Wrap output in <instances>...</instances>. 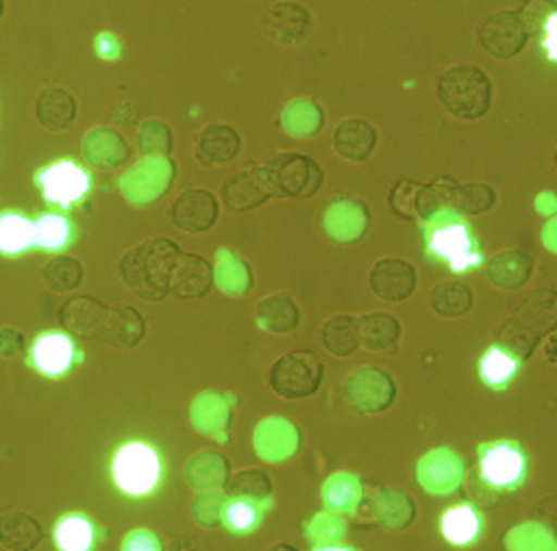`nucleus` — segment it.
Wrapping results in <instances>:
<instances>
[{"label":"nucleus","mask_w":557,"mask_h":551,"mask_svg":"<svg viewBox=\"0 0 557 551\" xmlns=\"http://www.w3.org/2000/svg\"><path fill=\"white\" fill-rule=\"evenodd\" d=\"M423 250L432 262L448 267L455 276L474 272L485 262L474 230L455 210H443L425 220Z\"/></svg>","instance_id":"obj_1"},{"label":"nucleus","mask_w":557,"mask_h":551,"mask_svg":"<svg viewBox=\"0 0 557 551\" xmlns=\"http://www.w3.org/2000/svg\"><path fill=\"white\" fill-rule=\"evenodd\" d=\"M182 250L168 237H151L126 250L120 262L123 282L146 302H161L172 292V277Z\"/></svg>","instance_id":"obj_2"},{"label":"nucleus","mask_w":557,"mask_h":551,"mask_svg":"<svg viewBox=\"0 0 557 551\" xmlns=\"http://www.w3.org/2000/svg\"><path fill=\"white\" fill-rule=\"evenodd\" d=\"M438 100L449 115L461 122L484 119L494 102V84L475 64H458L440 76Z\"/></svg>","instance_id":"obj_3"},{"label":"nucleus","mask_w":557,"mask_h":551,"mask_svg":"<svg viewBox=\"0 0 557 551\" xmlns=\"http://www.w3.org/2000/svg\"><path fill=\"white\" fill-rule=\"evenodd\" d=\"M35 187L51 210L70 211L83 207L92 195V172L74 158H60L37 169Z\"/></svg>","instance_id":"obj_4"},{"label":"nucleus","mask_w":557,"mask_h":551,"mask_svg":"<svg viewBox=\"0 0 557 551\" xmlns=\"http://www.w3.org/2000/svg\"><path fill=\"white\" fill-rule=\"evenodd\" d=\"M530 456L520 442L492 440L478 446V476L487 491L515 492L527 482Z\"/></svg>","instance_id":"obj_5"},{"label":"nucleus","mask_w":557,"mask_h":551,"mask_svg":"<svg viewBox=\"0 0 557 551\" xmlns=\"http://www.w3.org/2000/svg\"><path fill=\"white\" fill-rule=\"evenodd\" d=\"M162 458L146 442H128L116 450L112 473L120 491L132 498L151 494L162 479Z\"/></svg>","instance_id":"obj_6"},{"label":"nucleus","mask_w":557,"mask_h":551,"mask_svg":"<svg viewBox=\"0 0 557 551\" xmlns=\"http://www.w3.org/2000/svg\"><path fill=\"white\" fill-rule=\"evenodd\" d=\"M275 197L308 198L324 184V171L311 156L276 152L262 162Z\"/></svg>","instance_id":"obj_7"},{"label":"nucleus","mask_w":557,"mask_h":551,"mask_svg":"<svg viewBox=\"0 0 557 551\" xmlns=\"http://www.w3.org/2000/svg\"><path fill=\"white\" fill-rule=\"evenodd\" d=\"M530 30L518 11H498L488 15L478 30L482 50L495 60L518 57L530 41Z\"/></svg>","instance_id":"obj_8"},{"label":"nucleus","mask_w":557,"mask_h":551,"mask_svg":"<svg viewBox=\"0 0 557 551\" xmlns=\"http://www.w3.org/2000/svg\"><path fill=\"white\" fill-rule=\"evenodd\" d=\"M81 351L73 334L66 331H45L35 338L28 351V367L50 380L66 377L76 367Z\"/></svg>","instance_id":"obj_9"},{"label":"nucleus","mask_w":557,"mask_h":551,"mask_svg":"<svg viewBox=\"0 0 557 551\" xmlns=\"http://www.w3.org/2000/svg\"><path fill=\"white\" fill-rule=\"evenodd\" d=\"M275 197L272 182L263 164L247 162L234 172L223 187V198L227 207L236 211L252 210Z\"/></svg>","instance_id":"obj_10"},{"label":"nucleus","mask_w":557,"mask_h":551,"mask_svg":"<svg viewBox=\"0 0 557 551\" xmlns=\"http://www.w3.org/2000/svg\"><path fill=\"white\" fill-rule=\"evenodd\" d=\"M220 218V204L207 188H188L178 195L172 207V221L188 234L210 231Z\"/></svg>","instance_id":"obj_11"},{"label":"nucleus","mask_w":557,"mask_h":551,"mask_svg":"<svg viewBox=\"0 0 557 551\" xmlns=\"http://www.w3.org/2000/svg\"><path fill=\"white\" fill-rule=\"evenodd\" d=\"M263 32L283 47L302 44L311 34L312 17L298 2H276L262 19Z\"/></svg>","instance_id":"obj_12"},{"label":"nucleus","mask_w":557,"mask_h":551,"mask_svg":"<svg viewBox=\"0 0 557 551\" xmlns=\"http://www.w3.org/2000/svg\"><path fill=\"white\" fill-rule=\"evenodd\" d=\"M371 289L384 302L397 303L409 298L417 286V272L404 259H381L371 270Z\"/></svg>","instance_id":"obj_13"},{"label":"nucleus","mask_w":557,"mask_h":551,"mask_svg":"<svg viewBox=\"0 0 557 551\" xmlns=\"http://www.w3.org/2000/svg\"><path fill=\"white\" fill-rule=\"evenodd\" d=\"M377 146V132L368 120L345 119L332 133V148L338 158L350 162H364Z\"/></svg>","instance_id":"obj_14"},{"label":"nucleus","mask_w":557,"mask_h":551,"mask_svg":"<svg viewBox=\"0 0 557 551\" xmlns=\"http://www.w3.org/2000/svg\"><path fill=\"white\" fill-rule=\"evenodd\" d=\"M243 149V138L234 126L227 123H210L201 130L195 145V156L200 164L226 166L233 162Z\"/></svg>","instance_id":"obj_15"},{"label":"nucleus","mask_w":557,"mask_h":551,"mask_svg":"<svg viewBox=\"0 0 557 551\" xmlns=\"http://www.w3.org/2000/svg\"><path fill=\"white\" fill-rule=\"evenodd\" d=\"M484 527V515L472 502L451 505L440 518V531L443 538L455 548H469L478 543Z\"/></svg>","instance_id":"obj_16"},{"label":"nucleus","mask_w":557,"mask_h":551,"mask_svg":"<svg viewBox=\"0 0 557 551\" xmlns=\"http://www.w3.org/2000/svg\"><path fill=\"white\" fill-rule=\"evenodd\" d=\"M35 249L44 254L66 253L77 240V228L70 215L60 210L41 211L34 217Z\"/></svg>","instance_id":"obj_17"},{"label":"nucleus","mask_w":557,"mask_h":551,"mask_svg":"<svg viewBox=\"0 0 557 551\" xmlns=\"http://www.w3.org/2000/svg\"><path fill=\"white\" fill-rule=\"evenodd\" d=\"M35 115L47 132H66L76 122L79 106L70 90L60 86H48L38 96Z\"/></svg>","instance_id":"obj_18"},{"label":"nucleus","mask_w":557,"mask_h":551,"mask_svg":"<svg viewBox=\"0 0 557 551\" xmlns=\"http://www.w3.org/2000/svg\"><path fill=\"white\" fill-rule=\"evenodd\" d=\"M523 358L504 344H492L478 362L479 380L495 391H505L520 375Z\"/></svg>","instance_id":"obj_19"},{"label":"nucleus","mask_w":557,"mask_h":551,"mask_svg":"<svg viewBox=\"0 0 557 551\" xmlns=\"http://www.w3.org/2000/svg\"><path fill=\"white\" fill-rule=\"evenodd\" d=\"M32 250H35L34 217L17 208L0 211V256L21 259Z\"/></svg>","instance_id":"obj_20"},{"label":"nucleus","mask_w":557,"mask_h":551,"mask_svg":"<svg viewBox=\"0 0 557 551\" xmlns=\"http://www.w3.org/2000/svg\"><path fill=\"white\" fill-rule=\"evenodd\" d=\"M109 306L92 296H76L63 306L60 313L61 325L70 334L92 339L102 334Z\"/></svg>","instance_id":"obj_21"},{"label":"nucleus","mask_w":557,"mask_h":551,"mask_svg":"<svg viewBox=\"0 0 557 551\" xmlns=\"http://www.w3.org/2000/svg\"><path fill=\"white\" fill-rule=\"evenodd\" d=\"M270 507H272V498L256 499L236 494L224 501L221 507V521L231 534L246 537L260 527L263 515Z\"/></svg>","instance_id":"obj_22"},{"label":"nucleus","mask_w":557,"mask_h":551,"mask_svg":"<svg viewBox=\"0 0 557 551\" xmlns=\"http://www.w3.org/2000/svg\"><path fill=\"white\" fill-rule=\"evenodd\" d=\"M213 286V267L197 254H182L172 277V292L182 298H200Z\"/></svg>","instance_id":"obj_23"},{"label":"nucleus","mask_w":557,"mask_h":551,"mask_svg":"<svg viewBox=\"0 0 557 551\" xmlns=\"http://www.w3.org/2000/svg\"><path fill=\"white\" fill-rule=\"evenodd\" d=\"M53 541L61 551L94 550L99 541V528L84 512H67L54 525Z\"/></svg>","instance_id":"obj_24"},{"label":"nucleus","mask_w":557,"mask_h":551,"mask_svg":"<svg viewBox=\"0 0 557 551\" xmlns=\"http://www.w3.org/2000/svg\"><path fill=\"white\" fill-rule=\"evenodd\" d=\"M146 332V322L138 309L129 306L109 308L102 338L116 348H128L138 344Z\"/></svg>","instance_id":"obj_25"},{"label":"nucleus","mask_w":557,"mask_h":551,"mask_svg":"<svg viewBox=\"0 0 557 551\" xmlns=\"http://www.w3.org/2000/svg\"><path fill=\"white\" fill-rule=\"evenodd\" d=\"M533 259L521 250H502L492 257L487 277L492 285L502 290H517L530 280Z\"/></svg>","instance_id":"obj_26"},{"label":"nucleus","mask_w":557,"mask_h":551,"mask_svg":"<svg viewBox=\"0 0 557 551\" xmlns=\"http://www.w3.org/2000/svg\"><path fill=\"white\" fill-rule=\"evenodd\" d=\"M459 184L448 175L436 179L432 184L422 185L417 188L416 213L429 220L433 215L443 210H455L456 192Z\"/></svg>","instance_id":"obj_27"},{"label":"nucleus","mask_w":557,"mask_h":551,"mask_svg":"<svg viewBox=\"0 0 557 551\" xmlns=\"http://www.w3.org/2000/svg\"><path fill=\"white\" fill-rule=\"evenodd\" d=\"M283 123L286 132L295 138H309L318 135L324 126V112L314 100H295L286 107Z\"/></svg>","instance_id":"obj_28"},{"label":"nucleus","mask_w":557,"mask_h":551,"mask_svg":"<svg viewBox=\"0 0 557 551\" xmlns=\"http://www.w3.org/2000/svg\"><path fill=\"white\" fill-rule=\"evenodd\" d=\"M432 308L445 318H456L471 309L474 296L471 289L461 282H442L433 289Z\"/></svg>","instance_id":"obj_29"},{"label":"nucleus","mask_w":557,"mask_h":551,"mask_svg":"<svg viewBox=\"0 0 557 551\" xmlns=\"http://www.w3.org/2000/svg\"><path fill=\"white\" fill-rule=\"evenodd\" d=\"M44 279L53 292H71L79 289L84 282V267L76 257L58 254L45 266Z\"/></svg>","instance_id":"obj_30"},{"label":"nucleus","mask_w":557,"mask_h":551,"mask_svg":"<svg viewBox=\"0 0 557 551\" xmlns=\"http://www.w3.org/2000/svg\"><path fill=\"white\" fill-rule=\"evenodd\" d=\"M497 200L494 188L482 182L459 185L456 192L455 211L466 215H482L491 210Z\"/></svg>","instance_id":"obj_31"},{"label":"nucleus","mask_w":557,"mask_h":551,"mask_svg":"<svg viewBox=\"0 0 557 551\" xmlns=\"http://www.w3.org/2000/svg\"><path fill=\"white\" fill-rule=\"evenodd\" d=\"M139 151L143 156H169L174 151V133L165 123L149 120L139 130Z\"/></svg>","instance_id":"obj_32"},{"label":"nucleus","mask_w":557,"mask_h":551,"mask_svg":"<svg viewBox=\"0 0 557 551\" xmlns=\"http://www.w3.org/2000/svg\"><path fill=\"white\" fill-rule=\"evenodd\" d=\"M520 14L530 35L543 34L547 22L556 15V5L553 0H528Z\"/></svg>","instance_id":"obj_33"},{"label":"nucleus","mask_w":557,"mask_h":551,"mask_svg":"<svg viewBox=\"0 0 557 551\" xmlns=\"http://www.w3.org/2000/svg\"><path fill=\"white\" fill-rule=\"evenodd\" d=\"M419 184L410 181H403L396 185L391 194V205L397 215L404 218L416 217V194Z\"/></svg>","instance_id":"obj_34"},{"label":"nucleus","mask_w":557,"mask_h":551,"mask_svg":"<svg viewBox=\"0 0 557 551\" xmlns=\"http://www.w3.org/2000/svg\"><path fill=\"white\" fill-rule=\"evenodd\" d=\"M543 47L546 48L550 61H556V15L550 17L543 30Z\"/></svg>","instance_id":"obj_35"},{"label":"nucleus","mask_w":557,"mask_h":551,"mask_svg":"<svg viewBox=\"0 0 557 551\" xmlns=\"http://www.w3.org/2000/svg\"><path fill=\"white\" fill-rule=\"evenodd\" d=\"M5 0H0V19L4 17Z\"/></svg>","instance_id":"obj_36"}]
</instances>
